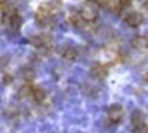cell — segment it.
I'll use <instances>...</instances> for the list:
<instances>
[{"mask_svg": "<svg viewBox=\"0 0 148 133\" xmlns=\"http://www.w3.org/2000/svg\"><path fill=\"white\" fill-rule=\"evenodd\" d=\"M79 16H81V19H82L84 22H94V20L98 17V12H97V9H95L94 6L85 4V6L82 7Z\"/></svg>", "mask_w": 148, "mask_h": 133, "instance_id": "1", "label": "cell"}, {"mask_svg": "<svg viewBox=\"0 0 148 133\" xmlns=\"http://www.w3.org/2000/svg\"><path fill=\"white\" fill-rule=\"evenodd\" d=\"M122 116H124V109H122L121 105H112V106H109V109H108V117H109L111 122L118 123L122 119Z\"/></svg>", "mask_w": 148, "mask_h": 133, "instance_id": "2", "label": "cell"}, {"mask_svg": "<svg viewBox=\"0 0 148 133\" xmlns=\"http://www.w3.org/2000/svg\"><path fill=\"white\" fill-rule=\"evenodd\" d=\"M124 20L130 27H138L143 23V14L138 13V12H131V13L125 14Z\"/></svg>", "mask_w": 148, "mask_h": 133, "instance_id": "3", "label": "cell"}, {"mask_svg": "<svg viewBox=\"0 0 148 133\" xmlns=\"http://www.w3.org/2000/svg\"><path fill=\"white\" fill-rule=\"evenodd\" d=\"M91 76L95 79H103L106 76V67L101 63H97L91 67Z\"/></svg>", "mask_w": 148, "mask_h": 133, "instance_id": "4", "label": "cell"}, {"mask_svg": "<svg viewBox=\"0 0 148 133\" xmlns=\"http://www.w3.org/2000/svg\"><path fill=\"white\" fill-rule=\"evenodd\" d=\"M131 120H132V126L135 128V126H140V125H144L145 122V116H144V113L141 112V110H135L134 113H132V116H131Z\"/></svg>", "mask_w": 148, "mask_h": 133, "instance_id": "5", "label": "cell"}, {"mask_svg": "<svg viewBox=\"0 0 148 133\" xmlns=\"http://www.w3.org/2000/svg\"><path fill=\"white\" fill-rule=\"evenodd\" d=\"M131 46L135 47V49H145L148 46V39L147 37H143V36H135L131 40Z\"/></svg>", "mask_w": 148, "mask_h": 133, "instance_id": "6", "label": "cell"}, {"mask_svg": "<svg viewBox=\"0 0 148 133\" xmlns=\"http://www.w3.org/2000/svg\"><path fill=\"white\" fill-rule=\"evenodd\" d=\"M32 97H33L35 102L42 103V102L46 99V92H45L43 89H40V88H35L33 90H32Z\"/></svg>", "mask_w": 148, "mask_h": 133, "instance_id": "7", "label": "cell"}, {"mask_svg": "<svg viewBox=\"0 0 148 133\" xmlns=\"http://www.w3.org/2000/svg\"><path fill=\"white\" fill-rule=\"evenodd\" d=\"M76 56H78V50L73 49V47H68V49H65L63 53H62L63 60H69V62H71V60H75Z\"/></svg>", "mask_w": 148, "mask_h": 133, "instance_id": "8", "label": "cell"}, {"mask_svg": "<svg viewBox=\"0 0 148 133\" xmlns=\"http://www.w3.org/2000/svg\"><path fill=\"white\" fill-rule=\"evenodd\" d=\"M10 26L13 30H19L20 26H22V17L17 14V13H13L12 17H10Z\"/></svg>", "mask_w": 148, "mask_h": 133, "instance_id": "9", "label": "cell"}, {"mask_svg": "<svg viewBox=\"0 0 148 133\" xmlns=\"http://www.w3.org/2000/svg\"><path fill=\"white\" fill-rule=\"evenodd\" d=\"M108 9H111L112 12H118L122 6H121V0H108V4H106Z\"/></svg>", "mask_w": 148, "mask_h": 133, "instance_id": "10", "label": "cell"}, {"mask_svg": "<svg viewBox=\"0 0 148 133\" xmlns=\"http://www.w3.org/2000/svg\"><path fill=\"white\" fill-rule=\"evenodd\" d=\"M32 86H29V85H25V86H22V89L19 90V97H27V96H30L32 94Z\"/></svg>", "mask_w": 148, "mask_h": 133, "instance_id": "11", "label": "cell"}, {"mask_svg": "<svg viewBox=\"0 0 148 133\" xmlns=\"http://www.w3.org/2000/svg\"><path fill=\"white\" fill-rule=\"evenodd\" d=\"M29 43L36 46V47H42L43 43H45V40H43V37H40V36H32V37L29 39Z\"/></svg>", "mask_w": 148, "mask_h": 133, "instance_id": "12", "label": "cell"}, {"mask_svg": "<svg viewBox=\"0 0 148 133\" xmlns=\"http://www.w3.org/2000/svg\"><path fill=\"white\" fill-rule=\"evenodd\" d=\"M134 133H148V126L144 125H140V126H135L134 128Z\"/></svg>", "mask_w": 148, "mask_h": 133, "instance_id": "13", "label": "cell"}, {"mask_svg": "<svg viewBox=\"0 0 148 133\" xmlns=\"http://www.w3.org/2000/svg\"><path fill=\"white\" fill-rule=\"evenodd\" d=\"M33 70H26V75H25V77L27 79V80H30V79H33Z\"/></svg>", "mask_w": 148, "mask_h": 133, "instance_id": "14", "label": "cell"}, {"mask_svg": "<svg viewBox=\"0 0 148 133\" xmlns=\"http://www.w3.org/2000/svg\"><path fill=\"white\" fill-rule=\"evenodd\" d=\"M95 1L102 7H106V4H108V0H95Z\"/></svg>", "mask_w": 148, "mask_h": 133, "instance_id": "15", "label": "cell"}, {"mask_svg": "<svg viewBox=\"0 0 148 133\" xmlns=\"http://www.w3.org/2000/svg\"><path fill=\"white\" fill-rule=\"evenodd\" d=\"M3 14H4V13H3V9H1V7H0V20H1V19H3Z\"/></svg>", "mask_w": 148, "mask_h": 133, "instance_id": "16", "label": "cell"}, {"mask_svg": "<svg viewBox=\"0 0 148 133\" xmlns=\"http://www.w3.org/2000/svg\"><path fill=\"white\" fill-rule=\"evenodd\" d=\"M145 77H147V79H148V73H147V76H145Z\"/></svg>", "mask_w": 148, "mask_h": 133, "instance_id": "17", "label": "cell"}]
</instances>
